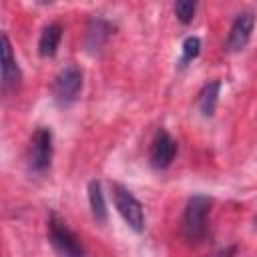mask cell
Instances as JSON below:
<instances>
[{"mask_svg": "<svg viewBox=\"0 0 257 257\" xmlns=\"http://www.w3.org/2000/svg\"><path fill=\"white\" fill-rule=\"evenodd\" d=\"M213 201L207 195H195L187 201L183 213V233L191 243H199L207 233V217Z\"/></svg>", "mask_w": 257, "mask_h": 257, "instance_id": "1", "label": "cell"}, {"mask_svg": "<svg viewBox=\"0 0 257 257\" xmlns=\"http://www.w3.org/2000/svg\"><path fill=\"white\" fill-rule=\"evenodd\" d=\"M110 191H112L114 207L120 213V217L124 219V223L133 231L141 233L145 229V211H143V205L139 203V199L126 187H122L118 183H112L110 185Z\"/></svg>", "mask_w": 257, "mask_h": 257, "instance_id": "2", "label": "cell"}, {"mask_svg": "<svg viewBox=\"0 0 257 257\" xmlns=\"http://www.w3.org/2000/svg\"><path fill=\"white\" fill-rule=\"evenodd\" d=\"M82 90V72L80 68H76L74 64L64 66L56 76H54V84H52V94L56 98L58 104L66 106L70 102H74L78 98Z\"/></svg>", "mask_w": 257, "mask_h": 257, "instance_id": "3", "label": "cell"}, {"mask_svg": "<svg viewBox=\"0 0 257 257\" xmlns=\"http://www.w3.org/2000/svg\"><path fill=\"white\" fill-rule=\"evenodd\" d=\"M48 235H50V243L62 257H84V247L80 239L68 229L64 221H60L54 215L48 223Z\"/></svg>", "mask_w": 257, "mask_h": 257, "instance_id": "4", "label": "cell"}, {"mask_svg": "<svg viewBox=\"0 0 257 257\" xmlns=\"http://www.w3.org/2000/svg\"><path fill=\"white\" fill-rule=\"evenodd\" d=\"M52 159V133L46 126H38L28 143V165L32 171L48 169Z\"/></svg>", "mask_w": 257, "mask_h": 257, "instance_id": "5", "label": "cell"}, {"mask_svg": "<svg viewBox=\"0 0 257 257\" xmlns=\"http://www.w3.org/2000/svg\"><path fill=\"white\" fill-rule=\"evenodd\" d=\"M253 26H255V16L251 12H241L237 14V18L233 20L231 24V30H229V36H227V50L229 52H239L247 46L249 38H251V32H253Z\"/></svg>", "mask_w": 257, "mask_h": 257, "instance_id": "6", "label": "cell"}, {"mask_svg": "<svg viewBox=\"0 0 257 257\" xmlns=\"http://www.w3.org/2000/svg\"><path fill=\"white\" fill-rule=\"evenodd\" d=\"M175 153H177V143L171 139V135L167 131H157L153 143H151V165L155 169H167L173 159H175Z\"/></svg>", "mask_w": 257, "mask_h": 257, "instance_id": "7", "label": "cell"}, {"mask_svg": "<svg viewBox=\"0 0 257 257\" xmlns=\"http://www.w3.org/2000/svg\"><path fill=\"white\" fill-rule=\"evenodd\" d=\"M20 80V70H18V62L12 54V46L6 34H2V88L10 90L18 84Z\"/></svg>", "mask_w": 257, "mask_h": 257, "instance_id": "8", "label": "cell"}, {"mask_svg": "<svg viewBox=\"0 0 257 257\" xmlns=\"http://www.w3.org/2000/svg\"><path fill=\"white\" fill-rule=\"evenodd\" d=\"M60 38H62V26L56 24V22H54V24H48V26L42 30L40 40H38V52H40V56H44V58L54 56Z\"/></svg>", "mask_w": 257, "mask_h": 257, "instance_id": "9", "label": "cell"}, {"mask_svg": "<svg viewBox=\"0 0 257 257\" xmlns=\"http://www.w3.org/2000/svg\"><path fill=\"white\" fill-rule=\"evenodd\" d=\"M219 88H221V82L213 80V82L205 84L203 90L199 92V108H201L203 116H213L215 106H217V98H219Z\"/></svg>", "mask_w": 257, "mask_h": 257, "instance_id": "10", "label": "cell"}, {"mask_svg": "<svg viewBox=\"0 0 257 257\" xmlns=\"http://www.w3.org/2000/svg\"><path fill=\"white\" fill-rule=\"evenodd\" d=\"M88 203H90V211H92L94 219L104 223L106 221V203H104V195L100 191V183H96V181L88 183Z\"/></svg>", "mask_w": 257, "mask_h": 257, "instance_id": "11", "label": "cell"}, {"mask_svg": "<svg viewBox=\"0 0 257 257\" xmlns=\"http://www.w3.org/2000/svg\"><path fill=\"white\" fill-rule=\"evenodd\" d=\"M108 24L104 20H92L88 26V46L90 48H100V44L104 42V38L108 36Z\"/></svg>", "mask_w": 257, "mask_h": 257, "instance_id": "12", "label": "cell"}, {"mask_svg": "<svg viewBox=\"0 0 257 257\" xmlns=\"http://www.w3.org/2000/svg\"><path fill=\"white\" fill-rule=\"evenodd\" d=\"M201 52V40L197 36H189L183 42V58H181V66H185L187 62H191L193 58H197Z\"/></svg>", "mask_w": 257, "mask_h": 257, "instance_id": "13", "label": "cell"}, {"mask_svg": "<svg viewBox=\"0 0 257 257\" xmlns=\"http://www.w3.org/2000/svg\"><path fill=\"white\" fill-rule=\"evenodd\" d=\"M195 10H197V4L195 2H189V0H179L175 2V14L177 18L183 22V24H189L195 16Z\"/></svg>", "mask_w": 257, "mask_h": 257, "instance_id": "14", "label": "cell"}, {"mask_svg": "<svg viewBox=\"0 0 257 257\" xmlns=\"http://www.w3.org/2000/svg\"><path fill=\"white\" fill-rule=\"evenodd\" d=\"M255 223H257V219H255Z\"/></svg>", "mask_w": 257, "mask_h": 257, "instance_id": "15", "label": "cell"}]
</instances>
